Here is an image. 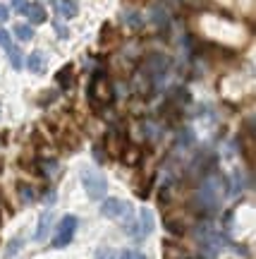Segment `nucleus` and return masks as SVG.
<instances>
[{"instance_id": "obj_1", "label": "nucleus", "mask_w": 256, "mask_h": 259, "mask_svg": "<svg viewBox=\"0 0 256 259\" xmlns=\"http://www.w3.org/2000/svg\"><path fill=\"white\" fill-rule=\"evenodd\" d=\"M223 192H225V180H223V176H218V173H216V176H209L201 183V190H199V209H201V211L218 209Z\"/></svg>"}, {"instance_id": "obj_2", "label": "nucleus", "mask_w": 256, "mask_h": 259, "mask_svg": "<svg viewBox=\"0 0 256 259\" xmlns=\"http://www.w3.org/2000/svg\"><path fill=\"white\" fill-rule=\"evenodd\" d=\"M89 101H91V106L98 111V108H103V106H108L110 101H113V87H110L108 77L103 72H93L91 77V84H89Z\"/></svg>"}, {"instance_id": "obj_3", "label": "nucleus", "mask_w": 256, "mask_h": 259, "mask_svg": "<svg viewBox=\"0 0 256 259\" xmlns=\"http://www.w3.org/2000/svg\"><path fill=\"white\" fill-rule=\"evenodd\" d=\"M82 183H84V190H86V194H89L91 199H103V197H106L108 183H106V178H103L98 170H93V168H86V170H82Z\"/></svg>"}, {"instance_id": "obj_4", "label": "nucleus", "mask_w": 256, "mask_h": 259, "mask_svg": "<svg viewBox=\"0 0 256 259\" xmlns=\"http://www.w3.org/2000/svg\"><path fill=\"white\" fill-rule=\"evenodd\" d=\"M101 213L106 219H122V216H125V221H132V206H129L127 202H122V199H115V197L103 199Z\"/></svg>"}, {"instance_id": "obj_5", "label": "nucleus", "mask_w": 256, "mask_h": 259, "mask_svg": "<svg viewBox=\"0 0 256 259\" xmlns=\"http://www.w3.org/2000/svg\"><path fill=\"white\" fill-rule=\"evenodd\" d=\"M74 231H77V216L67 213L63 221H60V226H58L53 247H65V245H70V242H72V238H74Z\"/></svg>"}, {"instance_id": "obj_6", "label": "nucleus", "mask_w": 256, "mask_h": 259, "mask_svg": "<svg viewBox=\"0 0 256 259\" xmlns=\"http://www.w3.org/2000/svg\"><path fill=\"white\" fill-rule=\"evenodd\" d=\"M141 70H144V72H146L148 77L156 82V79H158V77L168 70V58L153 53V56H148L146 60H144V67H141Z\"/></svg>"}, {"instance_id": "obj_7", "label": "nucleus", "mask_w": 256, "mask_h": 259, "mask_svg": "<svg viewBox=\"0 0 256 259\" xmlns=\"http://www.w3.org/2000/svg\"><path fill=\"white\" fill-rule=\"evenodd\" d=\"M22 15L29 19V24H43V22L48 19L46 10H43L41 3H27V8L22 10Z\"/></svg>"}, {"instance_id": "obj_8", "label": "nucleus", "mask_w": 256, "mask_h": 259, "mask_svg": "<svg viewBox=\"0 0 256 259\" xmlns=\"http://www.w3.org/2000/svg\"><path fill=\"white\" fill-rule=\"evenodd\" d=\"M106 149H108L110 156H122L125 151V137L120 135L118 130H110L108 137H106Z\"/></svg>"}, {"instance_id": "obj_9", "label": "nucleus", "mask_w": 256, "mask_h": 259, "mask_svg": "<svg viewBox=\"0 0 256 259\" xmlns=\"http://www.w3.org/2000/svg\"><path fill=\"white\" fill-rule=\"evenodd\" d=\"M153 231V213L148 209H141L139 211V228H137V240H141L144 235H151Z\"/></svg>"}, {"instance_id": "obj_10", "label": "nucleus", "mask_w": 256, "mask_h": 259, "mask_svg": "<svg viewBox=\"0 0 256 259\" xmlns=\"http://www.w3.org/2000/svg\"><path fill=\"white\" fill-rule=\"evenodd\" d=\"M50 226H53V213L50 211H43L38 216V228H36V242H43L48 238V231H50Z\"/></svg>"}, {"instance_id": "obj_11", "label": "nucleus", "mask_w": 256, "mask_h": 259, "mask_svg": "<svg viewBox=\"0 0 256 259\" xmlns=\"http://www.w3.org/2000/svg\"><path fill=\"white\" fill-rule=\"evenodd\" d=\"M24 65L29 67V72L41 74L43 70H46V56H43L41 51H34V53H29V58H27V63Z\"/></svg>"}, {"instance_id": "obj_12", "label": "nucleus", "mask_w": 256, "mask_h": 259, "mask_svg": "<svg viewBox=\"0 0 256 259\" xmlns=\"http://www.w3.org/2000/svg\"><path fill=\"white\" fill-rule=\"evenodd\" d=\"M55 8H58V12H60L63 19H72L79 15V5H77L74 0H55Z\"/></svg>"}, {"instance_id": "obj_13", "label": "nucleus", "mask_w": 256, "mask_h": 259, "mask_svg": "<svg viewBox=\"0 0 256 259\" xmlns=\"http://www.w3.org/2000/svg\"><path fill=\"white\" fill-rule=\"evenodd\" d=\"M122 158H125V163H127V166H137L139 161H141V149L139 147H125Z\"/></svg>"}, {"instance_id": "obj_14", "label": "nucleus", "mask_w": 256, "mask_h": 259, "mask_svg": "<svg viewBox=\"0 0 256 259\" xmlns=\"http://www.w3.org/2000/svg\"><path fill=\"white\" fill-rule=\"evenodd\" d=\"M5 53H8V58H10V65H12V67H15V70H22V67H24V60H22V51H19L17 46H15V44H12V46L8 48V51H5Z\"/></svg>"}, {"instance_id": "obj_15", "label": "nucleus", "mask_w": 256, "mask_h": 259, "mask_svg": "<svg viewBox=\"0 0 256 259\" xmlns=\"http://www.w3.org/2000/svg\"><path fill=\"white\" fill-rule=\"evenodd\" d=\"M55 79H58V84H60V87H72V82H74V77H72V67H70V65H67V67H63V70H60V72H58V77H55Z\"/></svg>"}, {"instance_id": "obj_16", "label": "nucleus", "mask_w": 256, "mask_h": 259, "mask_svg": "<svg viewBox=\"0 0 256 259\" xmlns=\"http://www.w3.org/2000/svg\"><path fill=\"white\" fill-rule=\"evenodd\" d=\"M15 36L19 41H31L34 38V29H31V24H17L15 27Z\"/></svg>"}, {"instance_id": "obj_17", "label": "nucleus", "mask_w": 256, "mask_h": 259, "mask_svg": "<svg viewBox=\"0 0 256 259\" xmlns=\"http://www.w3.org/2000/svg\"><path fill=\"white\" fill-rule=\"evenodd\" d=\"M17 192H19V197H22V202H34V190H31L29 185L19 183V185H17Z\"/></svg>"}, {"instance_id": "obj_18", "label": "nucleus", "mask_w": 256, "mask_h": 259, "mask_svg": "<svg viewBox=\"0 0 256 259\" xmlns=\"http://www.w3.org/2000/svg\"><path fill=\"white\" fill-rule=\"evenodd\" d=\"M22 245H24V238H15V240H12V242L8 245V247H5V257H15V254L19 252V247H22Z\"/></svg>"}, {"instance_id": "obj_19", "label": "nucleus", "mask_w": 256, "mask_h": 259, "mask_svg": "<svg viewBox=\"0 0 256 259\" xmlns=\"http://www.w3.org/2000/svg\"><path fill=\"white\" fill-rule=\"evenodd\" d=\"M53 29H55V34H58L60 38H67V36H70V29L63 27V24H60V19H53Z\"/></svg>"}, {"instance_id": "obj_20", "label": "nucleus", "mask_w": 256, "mask_h": 259, "mask_svg": "<svg viewBox=\"0 0 256 259\" xmlns=\"http://www.w3.org/2000/svg\"><path fill=\"white\" fill-rule=\"evenodd\" d=\"M96 259H115V250L113 247H101L96 252Z\"/></svg>"}, {"instance_id": "obj_21", "label": "nucleus", "mask_w": 256, "mask_h": 259, "mask_svg": "<svg viewBox=\"0 0 256 259\" xmlns=\"http://www.w3.org/2000/svg\"><path fill=\"white\" fill-rule=\"evenodd\" d=\"M0 46L5 48V51H8V48L12 46V38H10V34L5 31V29H0Z\"/></svg>"}, {"instance_id": "obj_22", "label": "nucleus", "mask_w": 256, "mask_h": 259, "mask_svg": "<svg viewBox=\"0 0 256 259\" xmlns=\"http://www.w3.org/2000/svg\"><path fill=\"white\" fill-rule=\"evenodd\" d=\"M120 259H146L141 252H134V250H125L122 254H120Z\"/></svg>"}, {"instance_id": "obj_23", "label": "nucleus", "mask_w": 256, "mask_h": 259, "mask_svg": "<svg viewBox=\"0 0 256 259\" xmlns=\"http://www.w3.org/2000/svg\"><path fill=\"white\" fill-rule=\"evenodd\" d=\"M8 19H10V8L0 3V22H8Z\"/></svg>"}, {"instance_id": "obj_24", "label": "nucleus", "mask_w": 256, "mask_h": 259, "mask_svg": "<svg viewBox=\"0 0 256 259\" xmlns=\"http://www.w3.org/2000/svg\"><path fill=\"white\" fill-rule=\"evenodd\" d=\"M24 8H27V0H12V10H19V12H22Z\"/></svg>"}, {"instance_id": "obj_25", "label": "nucleus", "mask_w": 256, "mask_h": 259, "mask_svg": "<svg viewBox=\"0 0 256 259\" xmlns=\"http://www.w3.org/2000/svg\"><path fill=\"white\" fill-rule=\"evenodd\" d=\"M43 202H46V204H53V202H55V192H48V194H46V199H43Z\"/></svg>"}, {"instance_id": "obj_26", "label": "nucleus", "mask_w": 256, "mask_h": 259, "mask_svg": "<svg viewBox=\"0 0 256 259\" xmlns=\"http://www.w3.org/2000/svg\"><path fill=\"white\" fill-rule=\"evenodd\" d=\"M182 259H199V257H182Z\"/></svg>"}]
</instances>
